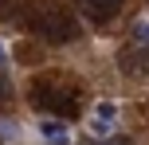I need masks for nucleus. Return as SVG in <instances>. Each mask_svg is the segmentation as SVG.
Masks as SVG:
<instances>
[{
	"instance_id": "1",
	"label": "nucleus",
	"mask_w": 149,
	"mask_h": 145,
	"mask_svg": "<svg viewBox=\"0 0 149 145\" xmlns=\"http://www.w3.org/2000/svg\"><path fill=\"white\" fill-rule=\"evenodd\" d=\"M31 28H36L39 39H47V43H71V39H79V20L67 12L63 4H43L36 12V20H31Z\"/></svg>"
},
{
	"instance_id": "6",
	"label": "nucleus",
	"mask_w": 149,
	"mask_h": 145,
	"mask_svg": "<svg viewBox=\"0 0 149 145\" xmlns=\"http://www.w3.org/2000/svg\"><path fill=\"white\" fill-rule=\"evenodd\" d=\"M134 39H137L141 47H149V20H137V24H134Z\"/></svg>"
},
{
	"instance_id": "7",
	"label": "nucleus",
	"mask_w": 149,
	"mask_h": 145,
	"mask_svg": "<svg viewBox=\"0 0 149 145\" xmlns=\"http://www.w3.org/2000/svg\"><path fill=\"white\" fill-rule=\"evenodd\" d=\"M0 137L12 141V137H16V126H12V122H0Z\"/></svg>"
},
{
	"instance_id": "9",
	"label": "nucleus",
	"mask_w": 149,
	"mask_h": 145,
	"mask_svg": "<svg viewBox=\"0 0 149 145\" xmlns=\"http://www.w3.org/2000/svg\"><path fill=\"white\" fill-rule=\"evenodd\" d=\"M90 145H130V141H122V137H106L102 141V137H98V141H90Z\"/></svg>"
},
{
	"instance_id": "8",
	"label": "nucleus",
	"mask_w": 149,
	"mask_h": 145,
	"mask_svg": "<svg viewBox=\"0 0 149 145\" xmlns=\"http://www.w3.org/2000/svg\"><path fill=\"white\" fill-rule=\"evenodd\" d=\"M8 94H12V83H8V75H0V102H8Z\"/></svg>"
},
{
	"instance_id": "10",
	"label": "nucleus",
	"mask_w": 149,
	"mask_h": 145,
	"mask_svg": "<svg viewBox=\"0 0 149 145\" xmlns=\"http://www.w3.org/2000/svg\"><path fill=\"white\" fill-rule=\"evenodd\" d=\"M0 59H4V47H0Z\"/></svg>"
},
{
	"instance_id": "3",
	"label": "nucleus",
	"mask_w": 149,
	"mask_h": 145,
	"mask_svg": "<svg viewBox=\"0 0 149 145\" xmlns=\"http://www.w3.org/2000/svg\"><path fill=\"white\" fill-rule=\"evenodd\" d=\"M118 122V106L114 102H98L94 114H90V130L98 133V137H110V126Z\"/></svg>"
},
{
	"instance_id": "5",
	"label": "nucleus",
	"mask_w": 149,
	"mask_h": 145,
	"mask_svg": "<svg viewBox=\"0 0 149 145\" xmlns=\"http://www.w3.org/2000/svg\"><path fill=\"white\" fill-rule=\"evenodd\" d=\"M39 137H43L47 145H71V133L63 122H55V118H43L39 122Z\"/></svg>"
},
{
	"instance_id": "2",
	"label": "nucleus",
	"mask_w": 149,
	"mask_h": 145,
	"mask_svg": "<svg viewBox=\"0 0 149 145\" xmlns=\"http://www.w3.org/2000/svg\"><path fill=\"white\" fill-rule=\"evenodd\" d=\"M31 106L59 114V118H74L79 114V94L67 90V86H55V83H36L31 86Z\"/></svg>"
},
{
	"instance_id": "4",
	"label": "nucleus",
	"mask_w": 149,
	"mask_h": 145,
	"mask_svg": "<svg viewBox=\"0 0 149 145\" xmlns=\"http://www.w3.org/2000/svg\"><path fill=\"white\" fill-rule=\"evenodd\" d=\"M79 8H82V12L90 16V20L106 24V20H114V16H118L122 0H79Z\"/></svg>"
}]
</instances>
